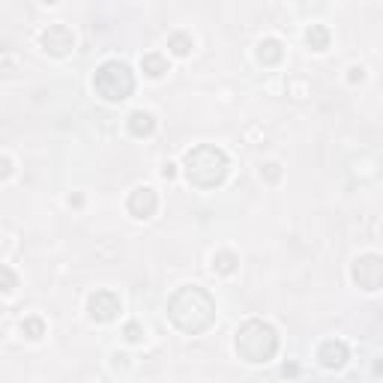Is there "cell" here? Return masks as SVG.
Masks as SVG:
<instances>
[{
  "mask_svg": "<svg viewBox=\"0 0 383 383\" xmlns=\"http://www.w3.org/2000/svg\"><path fill=\"white\" fill-rule=\"evenodd\" d=\"M168 318L186 335H201L216 323V300L201 284H186L168 300Z\"/></svg>",
  "mask_w": 383,
  "mask_h": 383,
  "instance_id": "1",
  "label": "cell"
},
{
  "mask_svg": "<svg viewBox=\"0 0 383 383\" xmlns=\"http://www.w3.org/2000/svg\"><path fill=\"white\" fill-rule=\"evenodd\" d=\"M183 171L186 180L195 189H216L228 180V171H231V159L222 147H213V144H198L192 147L183 159Z\"/></svg>",
  "mask_w": 383,
  "mask_h": 383,
  "instance_id": "2",
  "label": "cell"
},
{
  "mask_svg": "<svg viewBox=\"0 0 383 383\" xmlns=\"http://www.w3.org/2000/svg\"><path fill=\"white\" fill-rule=\"evenodd\" d=\"M234 348L239 353V359L252 362V366H261V362H270L275 353H279V332H275L273 323L252 318L237 330Z\"/></svg>",
  "mask_w": 383,
  "mask_h": 383,
  "instance_id": "3",
  "label": "cell"
},
{
  "mask_svg": "<svg viewBox=\"0 0 383 383\" xmlns=\"http://www.w3.org/2000/svg\"><path fill=\"white\" fill-rule=\"evenodd\" d=\"M93 90L105 102L117 105L123 99H129L132 90H135V75H132V69L123 60H105L93 72Z\"/></svg>",
  "mask_w": 383,
  "mask_h": 383,
  "instance_id": "4",
  "label": "cell"
},
{
  "mask_svg": "<svg viewBox=\"0 0 383 383\" xmlns=\"http://www.w3.org/2000/svg\"><path fill=\"white\" fill-rule=\"evenodd\" d=\"M350 279L357 282L362 291H377L380 282H383V261L380 255H362L353 261V270H350Z\"/></svg>",
  "mask_w": 383,
  "mask_h": 383,
  "instance_id": "5",
  "label": "cell"
},
{
  "mask_svg": "<svg viewBox=\"0 0 383 383\" xmlns=\"http://www.w3.org/2000/svg\"><path fill=\"white\" fill-rule=\"evenodd\" d=\"M120 309H123V303H120V296L114 291H96V293L87 296V314L93 321H99V323L114 321L120 314Z\"/></svg>",
  "mask_w": 383,
  "mask_h": 383,
  "instance_id": "6",
  "label": "cell"
},
{
  "mask_svg": "<svg viewBox=\"0 0 383 383\" xmlns=\"http://www.w3.org/2000/svg\"><path fill=\"white\" fill-rule=\"evenodd\" d=\"M40 42L51 57H66V54H72V48H75V33L66 24H51L40 36Z\"/></svg>",
  "mask_w": 383,
  "mask_h": 383,
  "instance_id": "7",
  "label": "cell"
},
{
  "mask_svg": "<svg viewBox=\"0 0 383 383\" xmlns=\"http://www.w3.org/2000/svg\"><path fill=\"white\" fill-rule=\"evenodd\" d=\"M126 210H129V213L135 216V219H153V216H156V210H159V195H156V189L138 186V189L129 195Z\"/></svg>",
  "mask_w": 383,
  "mask_h": 383,
  "instance_id": "8",
  "label": "cell"
},
{
  "mask_svg": "<svg viewBox=\"0 0 383 383\" xmlns=\"http://www.w3.org/2000/svg\"><path fill=\"white\" fill-rule=\"evenodd\" d=\"M318 359H321L323 368L335 371V368H341L344 362L350 359V350H348V344H344L341 339H327L321 344V350H318Z\"/></svg>",
  "mask_w": 383,
  "mask_h": 383,
  "instance_id": "9",
  "label": "cell"
},
{
  "mask_svg": "<svg viewBox=\"0 0 383 383\" xmlns=\"http://www.w3.org/2000/svg\"><path fill=\"white\" fill-rule=\"evenodd\" d=\"M126 126H129V132L135 138H150L153 132H156V117H153L150 111H132Z\"/></svg>",
  "mask_w": 383,
  "mask_h": 383,
  "instance_id": "10",
  "label": "cell"
},
{
  "mask_svg": "<svg viewBox=\"0 0 383 383\" xmlns=\"http://www.w3.org/2000/svg\"><path fill=\"white\" fill-rule=\"evenodd\" d=\"M257 60H261L264 66H279L282 63V57H284V48H282V42L279 40H261L257 42Z\"/></svg>",
  "mask_w": 383,
  "mask_h": 383,
  "instance_id": "11",
  "label": "cell"
},
{
  "mask_svg": "<svg viewBox=\"0 0 383 383\" xmlns=\"http://www.w3.org/2000/svg\"><path fill=\"white\" fill-rule=\"evenodd\" d=\"M141 69H144V75H147V78H162V75L168 72V60L162 54L150 51V54L141 57Z\"/></svg>",
  "mask_w": 383,
  "mask_h": 383,
  "instance_id": "12",
  "label": "cell"
},
{
  "mask_svg": "<svg viewBox=\"0 0 383 383\" xmlns=\"http://www.w3.org/2000/svg\"><path fill=\"white\" fill-rule=\"evenodd\" d=\"M305 42H309L312 51H327L330 48V31L323 24H312L309 33H305Z\"/></svg>",
  "mask_w": 383,
  "mask_h": 383,
  "instance_id": "13",
  "label": "cell"
},
{
  "mask_svg": "<svg viewBox=\"0 0 383 383\" xmlns=\"http://www.w3.org/2000/svg\"><path fill=\"white\" fill-rule=\"evenodd\" d=\"M237 266H239V257L234 252H216L213 255V270L219 275H231V273H237Z\"/></svg>",
  "mask_w": 383,
  "mask_h": 383,
  "instance_id": "14",
  "label": "cell"
},
{
  "mask_svg": "<svg viewBox=\"0 0 383 383\" xmlns=\"http://www.w3.org/2000/svg\"><path fill=\"white\" fill-rule=\"evenodd\" d=\"M168 48H171V54H174V57H189L192 48H195V42H192L189 33H171Z\"/></svg>",
  "mask_w": 383,
  "mask_h": 383,
  "instance_id": "15",
  "label": "cell"
},
{
  "mask_svg": "<svg viewBox=\"0 0 383 383\" xmlns=\"http://www.w3.org/2000/svg\"><path fill=\"white\" fill-rule=\"evenodd\" d=\"M22 332H24L31 341H40L42 335H45V321H42V318H36V314H31V318H24V321H22Z\"/></svg>",
  "mask_w": 383,
  "mask_h": 383,
  "instance_id": "16",
  "label": "cell"
},
{
  "mask_svg": "<svg viewBox=\"0 0 383 383\" xmlns=\"http://www.w3.org/2000/svg\"><path fill=\"white\" fill-rule=\"evenodd\" d=\"M18 287V275L12 266H6V264H0V293H12Z\"/></svg>",
  "mask_w": 383,
  "mask_h": 383,
  "instance_id": "17",
  "label": "cell"
},
{
  "mask_svg": "<svg viewBox=\"0 0 383 383\" xmlns=\"http://www.w3.org/2000/svg\"><path fill=\"white\" fill-rule=\"evenodd\" d=\"M123 339H126L129 344H138L141 339H144V330H141V323H135V321H129L126 327H123Z\"/></svg>",
  "mask_w": 383,
  "mask_h": 383,
  "instance_id": "18",
  "label": "cell"
},
{
  "mask_svg": "<svg viewBox=\"0 0 383 383\" xmlns=\"http://www.w3.org/2000/svg\"><path fill=\"white\" fill-rule=\"evenodd\" d=\"M9 174H12V159H9V156H0V180H6Z\"/></svg>",
  "mask_w": 383,
  "mask_h": 383,
  "instance_id": "19",
  "label": "cell"
},
{
  "mask_svg": "<svg viewBox=\"0 0 383 383\" xmlns=\"http://www.w3.org/2000/svg\"><path fill=\"white\" fill-rule=\"evenodd\" d=\"M362 78H366V69H362V66H353L350 75H348V81H350V84H359Z\"/></svg>",
  "mask_w": 383,
  "mask_h": 383,
  "instance_id": "20",
  "label": "cell"
},
{
  "mask_svg": "<svg viewBox=\"0 0 383 383\" xmlns=\"http://www.w3.org/2000/svg\"><path fill=\"white\" fill-rule=\"evenodd\" d=\"M162 177H165V180H174V177H177V165H171V162H168V165H162Z\"/></svg>",
  "mask_w": 383,
  "mask_h": 383,
  "instance_id": "21",
  "label": "cell"
},
{
  "mask_svg": "<svg viewBox=\"0 0 383 383\" xmlns=\"http://www.w3.org/2000/svg\"><path fill=\"white\" fill-rule=\"evenodd\" d=\"M282 375H284V377H296V375H300V368H296V366H284Z\"/></svg>",
  "mask_w": 383,
  "mask_h": 383,
  "instance_id": "22",
  "label": "cell"
},
{
  "mask_svg": "<svg viewBox=\"0 0 383 383\" xmlns=\"http://www.w3.org/2000/svg\"><path fill=\"white\" fill-rule=\"evenodd\" d=\"M42 3H45V6H54V3H57V0H42Z\"/></svg>",
  "mask_w": 383,
  "mask_h": 383,
  "instance_id": "23",
  "label": "cell"
},
{
  "mask_svg": "<svg viewBox=\"0 0 383 383\" xmlns=\"http://www.w3.org/2000/svg\"><path fill=\"white\" fill-rule=\"evenodd\" d=\"M0 314H3V305H0Z\"/></svg>",
  "mask_w": 383,
  "mask_h": 383,
  "instance_id": "24",
  "label": "cell"
}]
</instances>
